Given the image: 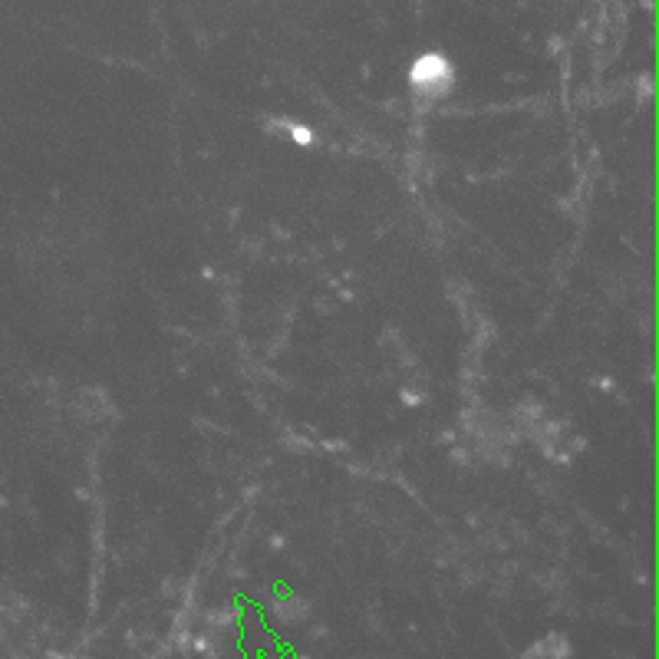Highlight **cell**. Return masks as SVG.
<instances>
[{
  "label": "cell",
  "mask_w": 659,
  "mask_h": 659,
  "mask_svg": "<svg viewBox=\"0 0 659 659\" xmlns=\"http://www.w3.org/2000/svg\"><path fill=\"white\" fill-rule=\"evenodd\" d=\"M452 79H455V73H452L449 60L438 57V53L419 57V60L412 63V70H409V83H412L416 90L429 92V96H442V92L452 86Z\"/></svg>",
  "instance_id": "6da1fadb"
},
{
  "label": "cell",
  "mask_w": 659,
  "mask_h": 659,
  "mask_svg": "<svg viewBox=\"0 0 659 659\" xmlns=\"http://www.w3.org/2000/svg\"><path fill=\"white\" fill-rule=\"evenodd\" d=\"M290 139H294L297 145H310V142H314V132H310L307 125H290Z\"/></svg>",
  "instance_id": "7a4b0ae2"
}]
</instances>
